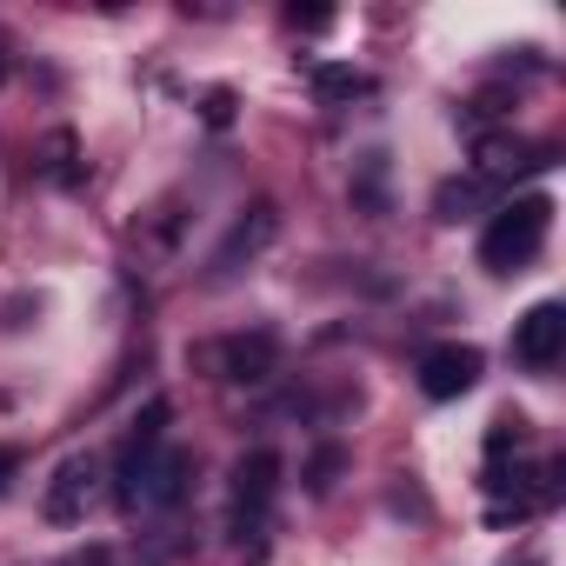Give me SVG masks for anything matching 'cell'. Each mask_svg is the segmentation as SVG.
<instances>
[{
	"mask_svg": "<svg viewBox=\"0 0 566 566\" xmlns=\"http://www.w3.org/2000/svg\"><path fill=\"white\" fill-rule=\"evenodd\" d=\"M187 473H193V453L187 447H147V453H127L120 460V506L127 513H160L187 493Z\"/></svg>",
	"mask_w": 566,
	"mask_h": 566,
	"instance_id": "6da1fadb",
	"label": "cell"
},
{
	"mask_svg": "<svg viewBox=\"0 0 566 566\" xmlns=\"http://www.w3.org/2000/svg\"><path fill=\"white\" fill-rule=\"evenodd\" d=\"M546 227H553V200H546V193H526V200L500 207L493 227H486V240H480V266H493V273L526 266V260L546 247Z\"/></svg>",
	"mask_w": 566,
	"mask_h": 566,
	"instance_id": "7a4b0ae2",
	"label": "cell"
},
{
	"mask_svg": "<svg viewBox=\"0 0 566 566\" xmlns=\"http://www.w3.org/2000/svg\"><path fill=\"white\" fill-rule=\"evenodd\" d=\"M273 480H280V453H273V447H253V453L233 467V539H240V546H247V533L260 539L266 506H273Z\"/></svg>",
	"mask_w": 566,
	"mask_h": 566,
	"instance_id": "3957f363",
	"label": "cell"
},
{
	"mask_svg": "<svg viewBox=\"0 0 566 566\" xmlns=\"http://www.w3.org/2000/svg\"><path fill=\"white\" fill-rule=\"evenodd\" d=\"M94 480H101V460H94V453H67V460L54 467V480H48L41 513H48L54 526H74V520L87 513V500H94Z\"/></svg>",
	"mask_w": 566,
	"mask_h": 566,
	"instance_id": "277c9868",
	"label": "cell"
},
{
	"mask_svg": "<svg viewBox=\"0 0 566 566\" xmlns=\"http://www.w3.org/2000/svg\"><path fill=\"white\" fill-rule=\"evenodd\" d=\"M473 387H480V347L447 340V347H433V354L420 360V394H427V400H460V394H473Z\"/></svg>",
	"mask_w": 566,
	"mask_h": 566,
	"instance_id": "5b68a950",
	"label": "cell"
},
{
	"mask_svg": "<svg viewBox=\"0 0 566 566\" xmlns=\"http://www.w3.org/2000/svg\"><path fill=\"white\" fill-rule=\"evenodd\" d=\"M513 354H520L526 367H553V360L566 354V307H559V301H539V307L513 327Z\"/></svg>",
	"mask_w": 566,
	"mask_h": 566,
	"instance_id": "8992f818",
	"label": "cell"
},
{
	"mask_svg": "<svg viewBox=\"0 0 566 566\" xmlns=\"http://www.w3.org/2000/svg\"><path fill=\"white\" fill-rule=\"evenodd\" d=\"M200 360H207L220 380H266L273 360H280V347H273V334H233V340L207 347Z\"/></svg>",
	"mask_w": 566,
	"mask_h": 566,
	"instance_id": "52a82bcc",
	"label": "cell"
},
{
	"mask_svg": "<svg viewBox=\"0 0 566 566\" xmlns=\"http://www.w3.org/2000/svg\"><path fill=\"white\" fill-rule=\"evenodd\" d=\"M273 233H280V213L260 200V207H253L247 220H233V233L220 240V253H213V273H233V266H240V260H253V253H260Z\"/></svg>",
	"mask_w": 566,
	"mask_h": 566,
	"instance_id": "ba28073f",
	"label": "cell"
},
{
	"mask_svg": "<svg viewBox=\"0 0 566 566\" xmlns=\"http://www.w3.org/2000/svg\"><path fill=\"white\" fill-rule=\"evenodd\" d=\"M473 154H480V174H486V180H506V174L533 167V160H526L533 147H526V140H513V134H486V140H480Z\"/></svg>",
	"mask_w": 566,
	"mask_h": 566,
	"instance_id": "9c48e42d",
	"label": "cell"
},
{
	"mask_svg": "<svg viewBox=\"0 0 566 566\" xmlns=\"http://www.w3.org/2000/svg\"><path fill=\"white\" fill-rule=\"evenodd\" d=\"M314 94L321 101H360L367 94V74L360 67H314Z\"/></svg>",
	"mask_w": 566,
	"mask_h": 566,
	"instance_id": "30bf717a",
	"label": "cell"
},
{
	"mask_svg": "<svg viewBox=\"0 0 566 566\" xmlns=\"http://www.w3.org/2000/svg\"><path fill=\"white\" fill-rule=\"evenodd\" d=\"M160 427H167V400H147V413L134 420V433H127L120 460H127V453H147V447H160Z\"/></svg>",
	"mask_w": 566,
	"mask_h": 566,
	"instance_id": "8fae6325",
	"label": "cell"
},
{
	"mask_svg": "<svg viewBox=\"0 0 566 566\" xmlns=\"http://www.w3.org/2000/svg\"><path fill=\"white\" fill-rule=\"evenodd\" d=\"M480 193H486V187H480V180H447V187H440V200H433V207H440V220H460V213H467V207H473V200H480Z\"/></svg>",
	"mask_w": 566,
	"mask_h": 566,
	"instance_id": "7c38bea8",
	"label": "cell"
},
{
	"mask_svg": "<svg viewBox=\"0 0 566 566\" xmlns=\"http://www.w3.org/2000/svg\"><path fill=\"white\" fill-rule=\"evenodd\" d=\"M48 174L54 180H74V134H54L48 140Z\"/></svg>",
	"mask_w": 566,
	"mask_h": 566,
	"instance_id": "4fadbf2b",
	"label": "cell"
},
{
	"mask_svg": "<svg viewBox=\"0 0 566 566\" xmlns=\"http://www.w3.org/2000/svg\"><path fill=\"white\" fill-rule=\"evenodd\" d=\"M334 473H340V447H321V460H314V493H327Z\"/></svg>",
	"mask_w": 566,
	"mask_h": 566,
	"instance_id": "5bb4252c",
	"label": "cell"
},
{
	"mask_svg": "<svg viewBox=\"0 0 566 566\" xmlns=\"http://www.w3.org/2000/svg\"><path fill=\"white\" fill-rule=\"evenodd\" d=\"M207 120H213V127H227V120H233V94H227V87H213V94H207Z\"/></svg>",
	"mask_w": 566,
	"mask_h": 566,
	"instance_id": "9a60e30c",
	"label": "cell"
},
{
	"mask_svg": "<svg viewBox=\"0 0 566 566\" xmlns=\"http://www.w3.org/2000/svg\"><path fill=\"white\" fill-rule=\"evenodd\" d=\"M360 200L380 213V154H374V160H367V174H360Z\"/></svg>",
	"mask_w": 566,
	"mask_h": 566,
	"instance_id": "2e32d148",
	"label": "cell"
},
{
	"mask_svg": "<svg viewBox=\"0 0 566 566\" xmlns=\"http://www.w3.org/2000/svg\"><path fill=\"white\" fill-rule=\"evenodd\" d=\"M294 28H307V34H321V28H334V14H327V8H294Z\"/></svg>",
	"mask_w": 566,
	"mask_h": 566,
	"instance_id": "e0dca14e",
	"label": "cell"
},
{
	"mask_svg": "<svg viewBox=\"0 0 566 566\" xmlns=\"http://www.w3.org/2000/svg\"><path fill=\"white\" fill-rule=\"evenodd\" d=\"M14 473H21V453H14V447H0V493H8Z\"/></svg>",
	"mask_w": 566,
	"mask_h": 566,
	"instance_id": "ac0fdd59",
	"label": "cell"
},
{
	"mask_svg": "<svg viewBox=\"0 0 566 566\" xmlns=\"http://www.w3.org/2000/svg\"><path fill=\"white\" fill-rule=\"evenodd\" d=\"M0 74H8V54H0Z\"/></svg>",
	"mask_w": 566,
	"mask_h": 566,
	"instance_id": "d6986e66",
	"label": "cell"
}]
</instances>
